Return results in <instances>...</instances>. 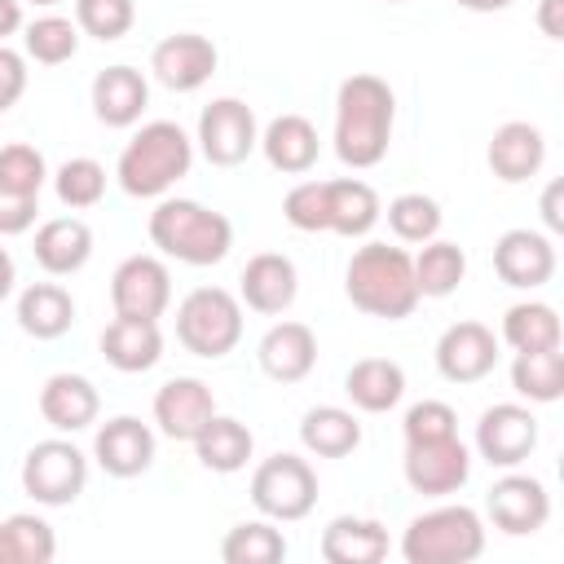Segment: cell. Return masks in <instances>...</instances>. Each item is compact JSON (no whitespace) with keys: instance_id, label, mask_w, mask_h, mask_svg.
I'll use <instances>...</instances> for the list:
<instances>
[{"instance_id":"cell-25","label":"cell","mask_w":564,"mask_h":564,"mask_svg":"<svg viewBox=\"0 0 564 564\" xmlns=\"http://www.w3.org/2000/svg\"><path fill=\"white\" fill-rule=\"evenodd\" d=\"M101 352L115 370L123 375H141L150 366H159L163 357V330L150 317H115L101 330Z\"/></svg>"},{"instance_id":"cell-50","label":"cell","mask_w":564,"mask_h":564,"mask_svg":"<svg viewBox=\"0 0 564 564\" xmlns=\"http://www.w3.org/2000/svg\"><path fill=\"white\" fill-rule=\"evenodd\" d=\"M13 282H18V269H13V256L0 247V300L13 295Z\"/></svg>"},{"instance_id":"cell-6","label":"cell","mask_w":564,"mask_h":564,"mask_svg":"<svg viewBox=\"0 0 564 564\" xmlns=\"http://www.w3.org/2000/svg\"><path fill=\"white\" fill-rule=\"evenodd\" d=\"M176 339L194 357H225L242 339V300L225 286H194L176 304Z\"/></svg>"},{"instance_id":"cell-48","label":"cell","mask_w":564,"mask_h":564,"mask_svg":"<svg viewBox=\"0 0 564 564\" xmlns=\"http://www.w3.org/2000/svg\"><path fill=\"white\" fill-rule=\"evenodd\" d=\"M560 194H564V185H560V181H551V185H546V194H542V220H546V229H551V234H560V229H564Z\"/></svg>"},{"instance_id":"cell-44","label":"cell","mask_w":564,"mask_h":564,"mask_svg":"<svg viewBox=\"0 0 564 564\" xmlns=\"http://www.w3.org/2000/svg\"><path fill=\"white\" fill-rule=\"evenodd\" d=\"M282 216L300 234H326V181H300V185H291V194L282 203Z\"/></svg>"},{"instance_id":"cell-42","label":"cell","mask_w":564,"mask_h":564,"mask_svg":"<svg viewBox=\"0 0 564 564\" xmlns=\"http://www.w3.org/2000/svg\"><path fill=\"white\" fill-rule=\"evenodd\" d=\"M137 22V4L132 0H75V26L79 35H93L101 44L123 40Z\"/></svg>"},{"instance_id":"cell-52","label":"cell","mask_w":564,"mask_h":564,"mask_svg":"<svg viewBox=\"0 0 564 564\" xmlns=\"http://www.w3.org/2000/svg\"><path fill=\"white\" fill-rule=\"evenodd\" d=\"M26 4H40V9H48V4H62V0H26Z\"/></svg>"},{"instance_id":"cell-3","label":"cell","mask_w":564,"mask_h":564,"mask_svg":"<svg viewBox=\"0 0 564 564\" xmlns=\"http://www.w3.org/2000/svg\"><path fill=\"white\" fill-rule=\"evenodd\" d=\"M189 163H194V141L185 137V128L172 119H154L132 132V141L123 145V154L115 163V176H119L123 194L159 198L181 176H189Z\"/></svg>"},{"instance_id":"cell-5","label":"cell","mask_w":564,"mask_h":564,"mask_svg":"<svg viewBox=\"0 0 564 564\" xmlns=\"http://www.w3.org/2000/svg\"><path fill=\"white\" fill-rule=\"evenodd\" d=\"M485 551V524L471 507H432L401 533L405 564H471Z\"/></svg>"},{"instance_id":"cell-46","label":"cell","mask_w":564,"mask_h":564,"mask_svg":"<svg viewBox=\"0 0 564 564\" xmlns=\"http://www.w3.org/2000/svg\"><path fill=\"white\" fill-rule=\"evenodd\" d=\"M26 93V57L13 53L9 44H0V115L13 110Z\"/></svg>"},{"instance_id":"cell-45","label":"cell","mask_w":564,"mask_h":564,"mask_svg":"<svg viewBox=\"0 0 564 564\" xmlns=\"http://www.w3.org/2000/svg\"><path fill=\"white\" fill-rule=\"evenodd\" d=\"M35 212H40V198H31V194H9V189H0V238L26 234V229L35 225Z\"/></svg>"},{"instance_id":"cell-26","label":"cell","mask_w":564,"mask_h":564,"mask_svg":"<svg viewBox=\"0 0 564 564\" xmlns=\"http://www.w3.org/2000/svg\"><path fill=\"white\" fill-rule=\"evenodd\" d=\"M326 564H379L388 555V529L366 516H335L317 542Z\"/></svg>"},{"instance_id":"cell-32","label":"cell","mask_w":564,"mask_h":564,"mask_svg":"<svg viewBox=\"0 0 564 564\" xmlns=\"http://www.w3.org/2000/svg\"><path fill=\"white\" fill-rule=\"evenodd\" d=\"M300 445L317 458H344L361 445V423L344 405H313L300 419Z\"/></svg>"},{"instance_id":"cell-2","label":"cell","mask_w":564,"mask_h":564,"mask_svg":"<svg viewBox=\"0 0 564 564\" xmlns=\"http://www.w3.org/2000/svg\"><path fill=\"white\" fill-rule=\"evenodd\" d=\"M344 291L352 308L366 317L401 322L419 308V286H414V256L397 242H366L352 251L344 269Z\"/></svg>"},{"instance_id":"cell-20","label":"cell","mask_w":564,"mask_h":564,"mask_svg":"<svg viewBox=\"0 0 564 564\" xmlns=\"http://www.w3.org/2000/svg\"><path fill=\"white\" fill-rule=\"evenodd\" d=\"M256 361H260V370L273 383H300V379H308L313 366H317V335H313V326H304V322H273L260 335Z\"/></svg>"},{"instance_id":"cell-27","label":"cell","mask_w":564,"mask_h":564,"mask_svg":"<svg viewBox=\"0 0 564 564\" xmlns=\"http://www.w3.org/2000/svg\"><path fill=\"white\" fill-rule=\"evenodd\" d=\"M260 150L269 159V167L286 172V176H304L313 163H317V128L304 119V115H278L269 119V128L260 132Z\"/></svg>"},{"instance_id":"cell-15","label":"cell","mask_w":564,"mask_h":564,"mask_svg":"<svg viewBox=\"0 0 564 564\" xmlns=\"http://www.w3.org/2000/svg\"><path fill=\"white\" fill-rule=\"evenodd\" d=\"M93 458L115 480H132V476L150 471V463H154V432H150V423H141L137 414L106 419L97 427V436H93Z\"/></svg>"},{"instance_id":"cell-40","label":"cell","mask_w":564,"mask_h":564,"mask_svg":"<svg viewBox=\"0 0 564 564\" xmlns=\"http://www.w3.org/2000/svg\"><path fill=\"white\" fill-rule=\"evenodd\" d=\"M388 229L397 234V242H427L441 229V203L427 194H397L388 203Z\"/></svg>"},{"instance_id":"cell-34","label":"cell","mask_w":564,"mask_h":564,"mask_svg":"<svg viewBox=\"0 0 564 564\" xmlns=\"http://www.w3.org/2000/svg\"><path fill=\"white\" fill-rule=\"evenodd\" d=\"M564 330H560V317L551 304L542 300H524V304H511L502 313V344H511L516 352H538V348H560Z\"/></svg>"},{"instance_id":"cell-14","label":"cell","mask_w":564,"mask_h":564,"mask_svg":"<svg viewBox=\"0 0 564 564\" xmlns=\"http://www.w3.org/2000/svg\"><path fill=\"white\" fill-rule=\"evenodd\" d=\"M216 62H220L216 44H212L207 35H198V31H176V35H167V40H159L154 53H150L154 79H159L163 88H172V93H194V88H203V84L216 75Z\"/></svg>"},{"instance_id":"cell-39","label":"cell","mask_w":564,"mask_h":564,"mask_svg":"<svg viewBox=\"0 0 564 564\" xmlns=\"http://www.w3.org/2000/svg\"><path fill=\"white\" fill-rule=\"evenodd\" d=\"M53 189H57V203L70 207V212L97 207L101 194H106V167L88 154H75L53 172Z\"/></svg>"},{"instance_id":"cell-9","label":"cell","mask_w":564,"mask_h":564,"mask_svg":"<svg viewBox=\"0 0 564 564\" xmlns=\"http://www.w3.org/2000/svg\"><path fill=\"white\" fill-rule=\"evenodd\" d=\"M260 145V123L256 110L238 97H216L198 115V150L212 167H238L247 154Z\"/></svg>"},{"instance_id":"cell-12","label":"cell","mask_w":564,"mask_h":564,"mask_svg":"<svg viewBox=\"0 0 564 564\" xmlns=\"http://www.w3.org/2000/svg\"><path fill=\"white\" fill-rule=\"evenodd\" d=\"M538 445V419L529 405H516V401H502V405H489L476 423V454L489 463V467H520Z\"/></svg>"},{"instance_id":"cell-19","label":"cell","mask_w":564,"mask_h":564,"mask_svg":"<svg viewBox=\"0 0 564 564\" xmlns=\"http://www.w3.org/2000/svg\"><path fill=\"white\" fill-rule=\"evenodd\" d=\"M212 414H216V397L194 375H176L154 392V423L172 441H194Z\"/></svg>"},{"instance_id":"cell-24","label":"cell","mask_w":564,"mask_h":564,"mask_svg":"<svg viewBox=\"0 0 564 564\" xmlns=\"http://www.w3.org/2000/svg\"><path fill=\"white\" fill-rule=\"evenodd\" d=\"M35 264L44 269V273H53V278H70V273H79L84 264H88V256H93V229H88V220H79V216H53V220H44L40 229H35Z\"/></svg>"},{"instance_id":"cell-8","label":"cell","mask_w":564,"mask_h":564,"mask_svg":"<svg viewBox=\"0 0 564 564\" xmlns=\"http://www.w3.org/2000/svg\"><path fill=\"white\" fill-rule=\"evenodd\" d=\"M88 485V458L66 436L35 441L22 458V489L40 507H70Z\"/></svg>"},{"instance_id":"cell-4","label":"cell","mask_w":564,"mask_h":564,"mask_svg":"<svg viewBox=\"0 0 564 564\" xmlns=\"http://www.w3.org/2000/svg\"><path fill=\"white\" fill-rule=\"evenodd\" d=\"M150 242L181 264H220L234 247V225L229 216L194 203V198H163L150 212Z\"/></svg>"},{"instance_id":"cell-37","label":"cell","mask_w":564,"mask_h":564,"mask_svg":"<svg viewBox=\"0 0 564 564\" xmlns=\"http://www.w3.org/2000/svg\"><path fill=\"white\" fill-rule=\"evenodd\" d=\"M220 560L225 564H278L286 560V538L282 529H273V520H242L225 533Z\"/></svg>"},{"instance_id":"cell-35","label":"cell","mask_w":564,"mask_h":564,"mask_svg":"<svg viewBox=\"0 0 564 564\" xmlns=\"http://www.w3.org/2000/svg\"><path fill=\"white\" fill-rule=\"evenodd\" d=\"M511 388L533 401L551 405L564 397V352L560 348H538V352H516L511 361Z\"/></svg>"},{"instance_id":"cell-43","label":"cell","mask_w":564,"mask_h":564,"mask_svg":"<svg viewBox=\"0 0 564 564\" xmlns=\"http://www.w3.org/2000/svg\"><path fill=\"white\" fill-rule=\"evenodd\" d=\"M401 436H405V445H423V441L458 436V414H454V405H445V401H419V405L405 410Z\"/></svg>"},{"instance_id":"cell-7","label":"cell","mask_w":564,"mask_h":564,"mask_svg":"<svg viewBox=\"0 0 564 564\" xmlns=\"http://www.w3.org/2000/svg\"><path fill=\"white\" fill-rule=\"evenodd\" d=\"M251 502L273 524H295L317 507V471L300 454H273L251 471Z\"/></svg>"},{"instance_id":"cell-28","label":"cell","mask_w":564,"mask_h":564,"mask_svg":"<svg viewBox=\"0 0 564 564\" xmlns=\"http://www.w3.org/2000/svg\"><path fill=\"white\" fill-rule=\"evenodd\" d=\"M383 207H379V194L357 181V176H339V181H326V229L339 234V238H366L375 225H379Z\"/></svg>"},{"instance_id":"cell-1","label":"cell","mask_w":564,"mask_h":564,"mask_svg":"<svg viewBox=\"0 0 564 564\" xmlns=\"http://www.w3.org/2000/svg\"><path fill=\"white\" fill-rule=\"evenodd\" d=\"M392 123H397V97L388 79L357 70L339 84L335 93V154L348 167H375L383 163L392 145Z\"/></svg>"},{"instance_id":"cell-53","label":"cell","mask_w":564,"mask_h":564,"mask_svg":"<svg viewBox=\"0 0 564 564\" xmlns=\"http://www.w3.org/2000/svg\"><path fill=\"white\" fill-rule=\"evenodd\" d=\"M388 4H405V0H388Z\"/></svg>"},{"instance_id":"cell-10","label":"cell","mask_w":564,"mask_h":564,"mask_svg":"<svg viewBox=\"0 0 564 564\" xmlns=\"http://www.w3.org/2000/svg\"><path fill=\"white\" fill-rule=\"evenodd\" d=\"M115 317H150L159 322L172 304V273L159 256H128L110 278Z\"/></svg>"},{"instance_id":"cell-23","label":"cell","mask_w":564,"mask_h":564,"mask_svg":"<svg viewBox=\"0 0 564 564\" xmlns=\"http://www.w3.org/2000/svg\"><path fill=\"white\" fill-rule=\"evenodd\" d=\"M93 115L106 128H132L141 119V110L150 106V84L137 66H106L93 79Z\"/></svg>"},{"instance_id":"cell-38","label":"cell","mask_w":564,"mask_h":564,"mask_svg":"<svg viewBox=\"0 0 564 564\" xmlns=\"http://www.w3.org/2000/svg\"><path fill=\"white\" fill-rule=\"evenodd\" d=\"M22 48L40 66H62V62H70L79 53V26L70 18H62V13H44V18L22 26Z\"/></svg>"},{"instance_id":"cell-29","label":"cell","mask_w":564,"mask_h":564,"mask_svg":"<svg viewBox=\"0 0 564 564\" xmlns=\"http://www.w3.org/2000/svg\"><path fill=\"white\" fill-rule=\"evenodd\" d=\"M344 392L366 414H388L405 397V370L392 357H361L344 375Z\"/></svg>"},{"instance_id":"cell-30","label":"cell","mask_w":564,"mask_h":564,"mask_svg":"<svg viewBox=\"0 0 564 564\" xmlns=\"http://www.w3.org/2000/svg\"><path fill=\"white\" fill-rule=\"evenodd\" d=\"M189 445H194L198 463H203L207 471H220V476L242 471L247 458L256 454V436H251V427H247L242 419H229V414H212L207 427H203Z\"/></svg>"},{"instance_id":"cell-41","label":"cell","mask_w":564,"mask_h":564,"mask_svg":"<svg viewBox=\"0 0 564 564\" xmlns=\"http://www.w3.org/2000/svg\"><path fill=\"white\" fill-rule=\"evenodd\" d=\"M44 181H48V163H44V154L35 145H26V141L0 145V189L40 198Z\"/></svg>"},{"instance_id":"cell-49","label":"cell","mask_w":564,"mask_h":564,"mask_svg":"<svg viewBox=\"0 0 564 564\" xmlns=\"http://www.w3.org/2000/svg\"><path fill=\"white\" fill-rule=\"evenodd\" d=\"M22 31V0H0V44Z\"/></svg>"},{"instance_id":"cell-33","label":"cell","mask_w":564,"mask_h":564,"mask_svg":"<svg viewBox=\"0 0 564 564\" xmlns=\"http://www.w3.org/2000/svg\"><path fill=\"white\" fill-rule=\"evenodd\" d=\"M467 278V256L458 242L445 238H427L423 251L414 256V286L419 300H445L458 291V282Z\"/></svg>"},{"instance_id":"cell-13","label":"cell","mask_w":564,"mask_h":564,"mask_svg":"<svg viewBox=\"0 0 564 564\" xmlns=\"http://www.w3.org/2000/svg\"><path fill=\"white\" fill-rule=\"evenodd\" d=\"M498 366V335L485 322H454L436 339V370L449 383H480Z\"/></svg>"},{"instance_id":"cell-22","label":"cell","mask_w":564,"mask_h":564,"mask_svg":"<svg viewBox=\"0 0 564 564\" xmlns=\"http://www.w3.org/2000/svg\"><path fill=\"white\" fill-rule=\"evenodd\" d=\"M40 414H44V423L53 432H84V427L97 423L101 397H97L93 379L62 370V375H48L44 379V388H40Z\"/></svg>"},{"instance_id":"cell-16","label":"cell","mask_w":564,"mask_h":564,"mask_svg":"<svg viewBox=\"0 0 564 564\" xmlns=\"http://www.w3.org/2000/svg\"><path fill=\"white\" fill-rule=\"evenodd\" d=\"M485 511L494 520V529L511 533V538H524V533H538L546 520H551V494L538 476H502L494 480L489 498H485Z\"/></svg>"},{"instance_id":"cell-31","label":"cell","mask_w":564,"mask_h":564,"mask_svg":"<svg viewBox=\"0 0 564 564\" xmlns=\"http://www.w3.org/2000/svg\"><path fill=\"white\" fill-rule=\"evenodd\" d=\"M75 322V300L62 282H31L18 295V326L31 339H62Z\"/></svg>"},{"instance_id":"cell-36","label":"cell","mask_w":564,"mask_h":564,"mask_svg":"<svg viewBox=\"0 0 564 564\" xmlns=\"http://www.w3.org/2000/svg\"><path fill=\"white\" fill-rule=\"evenodd\" d=\"M53 555H57V538L48 520L31 511L0 520V564H48Z\"/></svg>"},{"instance_id":"cell-47","label":"cell","mask_w":564,"mask_h":564,"mask_svg":"<svg viewBox=\"0 0 564 564\" xmlns=\"http://www.w3.org/2000/svg\"><path fill=\"white\" fill-rule=\"evenodd\" d=\"M538 26L546 40H564V0H542L538 4Z\"/></svg>"},{"instance_id":"cell-11","label":"cell","mask_w":564,"mask_h":564,"mask_svg":"<svg viewBox=\"0 0 564 564\" xmlns=\"http://www.w3.org/2000/svg\"><path fill=\"white\" fill-rule=\"evenodd\" d=\"M401 471H405V485H410L414 494L445 498V494H458V489L467 485V476H471V449H467L458 436L405 445Z\"/></svg>"},{"instance_id":"cell-21","label":"cell","mask_w":564,"mask_h":564,"mask_svg":"<svg viewBox=\"0 0 564 564\" xmlns=\"http://www.w3.org/2000/svg\"><path fill=\"white\" fill-rule=\"evenodd\" d=\"M485 159H489V172H494L498 181L520 185V181L538 176V167L546 163V137H542V128H538V123L511 119V123L494 128Z\"/></svg>"},{"instance_id":"cell-51","label":"cell","mask_w":564,"mask_h":564,"mask_svg":"<svg viewBox=\"0 0 564 564\" xmlns=\"http://www.w3.org/2000/svg\"><path fill=\"white\" fill-rule=\"evenodd\" d=\"M463 9H471V13H498V9H507L511 0H458Z\"/></svg>"},{"instance_id":"cell-18","label":"cell","mask_w":564,"mask_h":564,"mask_svg":"<svg viewBox=\"0 0 564 564\" xmlns=\"http://www.w3.org/2000/svg\"><path fill=\"white\" fill-rule=\"evenodd\" d=\"M300 295V273L291 264V256L282 251H260L242 264V278H238V300L251 308V313H286Z\"/></svg>"},{"instance_id":"cell-17","label":"cell","mask_w":564,"mask_h":564,"mask_svg":"<svg viewBox=\"0 0 564 564\" xmlns=\"http://www.w3.org/2000/svg\"><path fill=\"white\" fill-rule=\"evenodd\" d=\"M494 273L516 291H533L555 273V242L538 229H507L494 242Z\"/></svg>"}]
</instances>
